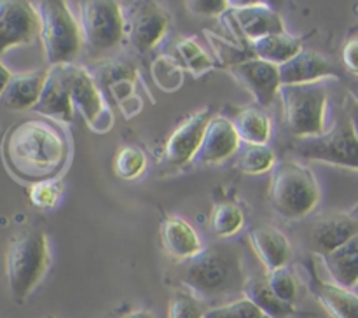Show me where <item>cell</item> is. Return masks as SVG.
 Listing matches in <instances>:
<instances>
[{
	"label": "cell",
	"mask_w": 358,
	"mask_h": 318,
	"mask_svg": "<svg viewBox=\"0 0 358 318\" xmlns=\"http://www.w3.org/2000/svg\"><path fill=\"white\" fill-rule=\"evenodd\" d=\"M3 156L9 170L23 180H52L65 164L69 149L58 129L48 121H21L7 131Z\"/></svg>",
	"instance_id": "obj_1"
},
{
	"label": "cell",
	"mask_w": 358,
	"mask_h": 318,
	"mask_svg": "<svg viewBox=\"0 0 358 318\" xmlns=\"http://www.w3.org/2000/svg\"><path fill=\"white\" fill-rule=\"evenodd\" d=\"M180 282L199 299H220L243 292L248 280L238 247L213 243L182 264Z\"/></svg>",
	"instance_id": "obj_2"
},
{
	"label": "cell",
	"mask_w": 358,
	"mask_h": 318,
	"mask_svg": "<svg viewBox=\"0 0 358 318\" xmlns=\"http://www.w3.org/2000/svg\"><path fill=\"white\" fill-rule=\"evenodd\" d=\"M268 198L273 210L282 217L303 219L317 208L320 185L306 164L283 161L273 171Z\"/></svg>",
	"instance_id": "obj_3"
},
{
	"label": "cell",
	"mask_w": 358,
	"mask_h": 318,
	"mask_svg": "<svg viewBox=\"0 0 358 318\" xmlns=\"http://www.w3.org/2000/svg\"><path fill=\"white\" fill-rule=\"evenodd\" d=\"M49 268V241L45 233L24 231L10 240L6 255V273L10 296L23 303L44 278Z\"/></svg>",
	"instance_id": "obj_4"
},
{
	"label": "cell",
	"mask_w": 358,
	"mask_h": 318,
	"mask_svg": "<svg viewBox=\"0 0 358 318\" xmlns=\"http://www.w3.org/2000/svg\"><path fill=\"white\" fill-rule=\"evenodd\" d=\"M41 16V38L49 66L72 65L83 45V30L65 2L35 3Z\"/></svg>",
	"instance_id": "obj_5"
},
{
	"label": "cell",
	"mask_w": 358,
	"mask_h": 318,
	"mask_svg": "<svg viewBox=\"0 0 358 318\" xmlns=\"http://www.w3.org/2000/svg\"><path fill=\"white\" fill-rule=\"evenodd\" d=\"M285 122L299 138L324 135L327 93L318 82L285 84L280 87Z\"/></svg>",
	"instance_id": "obj_6"
},
{
	"label": "cell",
	"mask_w": 358,
	"mask_h": 318,
	"mask_svg": "<svg viewBox=\"0 0 358 318\" xmlns=\"http://www.w3.org/2000/svg\"><path fill=\"white\" fill-rule=\"evenodd\" d=\"M297 150L306 159L324 161L358 170V138L348 115L338 119L331 131L311 138H299Z\"/></svg>",
	"instance_id": "obj_7"
},
{
	"label": "cell",
	"mask_w": 358,
	"mask_h": 318,
	"mask_svg": "<svg viewBox=\"0 0 358 318\" xmlns=\"http://www.w3.org/2000/svg\"><path fill=\"white\" fill-rule=\"evenodd\" d=\"M80 30L87 44L98 51L115 48L126 34L124 10L112 0H87L80 3Z\"/></svg>",
	"instance_id": "obj_8"
},
{
	"label": "cell",
	"mask_w": 358,
	"mask_h": 318,
	"mask_svg": "<svg viewBox=\"0 0 358 318\" xmlns=\"http://www.w3.org/2000/svg\"><path fill=\"white\" fill-rule=\"evenodd\" d=\"M231 9L227 10V27L233 35H236L238 42L259 41L268 35L285 34V24L282 16L275 9L268 7L266 3H236L231 2Z\"/></svg>",
	"instance_id": "obj_9"
},
{
	"label": "cell",
	"mask_w": 358,
	"mask_h": 318,
	"mask_svg": "<svg viewBox=\"0 0 358 318\" xmlns=\"http://www.w3.org/2000/svg\"><path fill=\"white\" fill-rule=\"evenodd\" d=\"M41 37V16L35 3L3 0L0 3V51L31 44Z\"/></svg>",
	"instance_id": "obj_10"
},
{
	"label": "cell",
	"mask_w": 358,
	"mask_h": 318,
	"mask_svg": "<svg viewBox=\"0 0 358 318\" xmlns=\"http://www.w3.org/2000/svg\"><path fill=\"white\" fill-rule=\"evenodd\" d=\"M72 103L94 133H107L114 126V114L105 101L94 77L83 66L72 70Z\"/></svg>",
	"instance_id": "obj_11"
},
{
	"label": "cell",
	"mask_w": 358,
	"mask_h": 318,
	"mask_svg": "<svg viewBox=\"0 0 358 318\" xmlns=\"http://www.w3.org/2000/svg\"><path fill=\"white\" fill-rule=\"evenodd\" d=\"M126 35L140 52H147L166 35L170 17L154 2H133L126 9Z\"/></svg>",
	"instance_id": "obj_12"
},
{
	"label": "cell",
	"mask_w": 358,
	"mask_h": 318,
	"mask_svg": "<svg viewBox=\"0 0 358 318\" xmlns=\"http://www.w3.org/2000/svg\"><path fill=\"white\" fill-rule=\"evenodd\" d=\"M72 65H55L48 68L41 100L34 110L51 119L70 122L73 117L72 103Z\"/></svg>",
	"instance_id": "obj_13"
},
{
	"label": "cell",
	"mask_w": 358,
	"mask_h": 318,
	"mask_svg": "<svg viewBox=\"0 0 358 318\" xmlns=\"http://www.w3.org/2000/svg\"><path fill=\"white\" fill-rule=\"evenodd\" d=\"M231 75L255 98L257 105L266 107L273 101L276 93H280V66L264 59L252 58L229 70Z\"/></svg>",
	"instance_id": "obj_14"
},
{
	"label": "cell",
	"mask_w": 358,
	"mask_h": 318,
	"mask_svg": "<svg viewBox=\"0 0 358 318\" xmlns=\"http://www.w3.org/2000/svg\"><path fill=\"white\" fill-rule=\"evenodd\" d=\"M212 119V110L203 108V110L192 114L187 121L182 122L171 133L166 147H164V157H166L168 163L182 166L189 161H194V156L198 154L199 147H201L203 136H205V131Z\"/></svg>",
	"instance_id": "obj_15"
},
{
	"label": "cell",
	"mask_w": 358,
	"mask_h": 318,
	"mask_svg": "<svg viewBox=\"0 0 358 318\" xmlns=\"http://www.w3.org/2000/svg\"><path fill=\"white\" fill-rule=\"evenodd\" d=\"M101 82L128 119L142 110V98L136 91V70L126 62H107L101 66Z\"/></svg>",
	"instance_id": "obj_16"
},
{
	"label": "cell",
	"mask_w": 358,
	"mask_h": 318,
	"mask_svg": "<svg viewBox=\"0 0 358 318\" xmlns=\"http://www.w3.org/2000/svg\"><path fill=\"white\" fill-rule=\"evenodd\" d=\"M358 233V222L352 213H327L313 222L310 229V245L322 257L332 254Z\"/></svg>",
	"instance_id": "obj_17"
},
{
	"label": "cell",
	"mask_w": 358,
	"mask_h": 318,
	"mask_svg": "<svg viewBox=\"0 0 358 318\" xmlns=\"http://www.w3.org/2000/svg\"><path fill=\"white\" fill-rule=\"evenodd\" d=\"M240 145V135L233 121L213 115L203 136L201 147L194 156V163H220L233 156Z\"/></svg>",
	"instance_id": "obj_18"
},
{
	"label": "cell",
	"mask_w": 358,
	"mask_h": 318,
	"mask_svg": "<svg viewBox=\"0 0 358 318\" xmlns=\"http://www.w3.org/2000/svg\"><path fill=\"white\" fill-rule=\"evenodd\" d=\"M48 70H30L14 73L6 87L0 91V100L9 110H28L35 108L44 89Z\"/></svg>",
	"instance_id": "obj_19"
},
{
	"label": "cell",
	"mask_w": 358,
	"mask_h": 318,
	"mask_svg": "<svg viewBox=\"0 0 358 318\" xmlns=\"http://www.w3.org/2000/svg\"><path fill=\"white\" fill-rule=\"evenodd\" d=\"M334 75L331 63L313 49H303L290 62L280 66V80L285 84H315Z\"/></svg>",
	"instance_id": "obj_20"
},
{
	"label": "cell",
	"mask_w": 358,
	"mask_h": 318,
	"mask_svg": "<svg viewBox=\"0 0 358 318\" xmlns=\"http://www.w3.org/2000/svg\"><path fill=\"white\" fill-rule=\"evenodd\" d=\"M248 240L268 271L287 266L290 259V243L282 231L273 226H259L250 231Z\"/></svg>",
	"instance_id": "obj_21"
},
{
	"label": "cell",
	"mask_w": 358,
	"mask_h": 318,
	"mask_svg": "<svg viewBox=\"0 0 358 318\" xmlns=\"http://www.w3.org/2000/svg\"><path fill=\"white\" fill-rule=\"evenodd\" d=\"M161 241L171 257L189 261L203 250L199 236L191 224L178 217H168L161 224Z\"/></svg>",
	"instance_id": "obj_22"
},
{
	"label": "cell",
	"mask_w": 358,
	"mask_h": 318,
	"mask_svg": "<svg viewBox=\"0 0 358 318\" xmlns=\"http://www.w3.org/2000/svg\"><path fill=\"white\" fill-rule=\"evenodd\" d=\"M313 294L332 318H358V296L352 289L334 282H318Z\"/></svg>",
	"instance_id": "obj_23"
},
{
	"label": "cell",
	"mask_w": 358,
	"mask_h": 318,
	"mask_svg": "<svg viewBox=\"0 0 358 318\" xmlns=\"http://www.w3.org/2000/svg\"><path fill=\"white\" fill-rule=\"evenodd\" d=\"M324 262L331 273L332 282L353 289L358 283V233L338 250L325 255Z\"/></svg>",
	"instance_id": "obj_24"
},
{
	"label": "cell",
	"mask_w": 358,
	"mask_h": 318,
	"mask_svg": "<svg viewBox=\"0 0 358 318\" xmlns=\"http://www.w3.org/2000/svg\"><path fill=\"white\" fill-rule=\"evenodd\" d=\"M243 297H247L252 304L257 306V310L266 318H290L294 315V304L285 303L280 299L273 289L269 287L266 278L248 280L243 289Z\"/></svg>",
	"instance_id": "obj_25"
},
{
	"label": "cell",
	"mask_w": 358,
	"mask_h": 318,
	"mask_svg": "<svg viewBox=\"0 0 358 318\" xmlns=\"http://www.w3.org/2000/svg\"><path fill=\"white\" fill-rule=\"evenodd\" d=\"M250 45L255 58L264 59V62L273 63L276 66L285 65L287 62H290L294 56L303 51L299 38L292 37L287 31L285 34L268 35V37L252 42Z\"/></svg>",
	"instance_id": "obj_26"
},
{
	"label": "cell",
	"mask_w": 358,
	"mask_h": 318,
	"mask_svg": "<svg viewBox=\"0 0 358 318\" xmlns=\"http://www.w3.org/2000/svg\"><path fill=\"white\" fill-rule=\"evenodd\" d=\"M240 140L248 145H268L271 138V121L259 107H245L238 110L233 121Z\"/></svg>",
	"instance_id": "obj_27"
},
{
	"label": "cell",
	"mask_w": 358,
	"mask_h": 318,
	"mask_svg": "<svg viewBox=\"0 0 358 318\" xmlns=\"http://www.w3.org/2000/svg\"><path fill=\"white\" fill-rule=\"evenodd\" d=\"M205 35L210 48H212L213 55H215L217 62L222 63V65L227 66L229 70L233 68V66L240 65V63L247 62V59L255 58L254 51L248 49V45H241L240 42H231L210 30H205Z\"/></svg>",
	"instance_id": "obj_28"
},
{
	"label": "cell",
	"mask_w": 358,
	"mask_h": 318,
	"mask_svg": "<svg viewBox=\"0 0 358 318\" xmlns=\"http://www.w3.org/2000/svg\"><path fill=\"white\" fill-rule=\"evenodd\" d=\"M175 49H177V55L180 58V65H184L194 77L205 75L206 72L213 68V59L194 38H180Z\"/></svg>",
	"instance_id": "obj_29"
},
{
	"label": "cell",
	"mask_w": 358,
	"mask_h": 318,
	"mask_svg": "<svg viewBox=\"0 0 358 318\" xmlns=\"http://www.w3.org/2000/svg\"><path fill=\"white\" fill-rule=\"evenodd\" d=\"M212 229L217 236L229 238L236 234L243 227L245 215L241 208L234 203H219L212 212Z\"/></svg>",
	"instance_id": "obj_30"
},
{
	"label": "cell",
	"mask_w": 358,
	"mask_h": 318,
	"mask_svg": "<svg viewBox=\"0 0 358 318\" xmlns=\"http://www.w3.org/2000/svg\"><path fill=\"white\" fill-rule=\"evenodd\" d=\"M150 73H152V79L157 84V87H161L166 93H175L184 84L182 65L166 55H161L154 59Z\"/></svg>",
	"instance_id": "obj_31"
},
{
	"label": "cell",
	"mask_w": 358,
	"mask_h": 318,
	"mask_svg": "<svg viewBox=\"0 0 358 318\" xmlns=\"http://www.w3.org/2000/svg\"><path fill=\"white\" fill-rule=\"evenodd\" d=\"M276 156L269 145H248L238 157L236 168L245 175H262L275 166Z\"/></svg>",
	"instance_id": "obj_32"
},
{
	"label": "cell",
	"mask_w": 358,
	"mask_h": 318,
	"mask_svg": "<svg viewBox=\"0 0 358 318\" xmlns=\"http://www.w3.org/2000/svg\"><path fill=\"white\" fill-rule=\"evenodd\" d=\"M206 311L203 299L191 290H173L168 301V318H205Z\"/></svg>",
	"instance_id": "obj_33"
},
{
	"label": "cell",
	"mask_w": 358,
	"mask_h": 318,
	"mask_svg": "<svg viewBox=\"0 0 358 318\" xmlns=\"http://www.w3.org/2000/svg\"><path fill=\"white\" fill-rule=\"evenodd\" d=\"M147 166L145 154L131 145L121 147L114 157V171L119 178L133 180L143 173Z\"/></svg>",
	"instance_id": "obj_34"
},
{
	"label": "cell",
	"mask_w": 358,
	"mask_h": 318,
	"mask_svg": "<svg viewBox=\"0 0 358 318\" xmlns=\"http://www.w3.org/2000/svg\"><path fill=\"white\" fill-rule=\"evenodd\" d=\"M269 287L273 289V292L280 297L285 303L294 304L297 299V280L296 275L292 273V269L283 266V268L275 269V271H269L268 276Z\"/></svg>",
	"instance_id": "obj_35"
},
{
	"label": "cell",
	"mask_w": 358,
	"mask_h": 318,
	"mask_svg": "<svg viewBox=\"0 0 358 318\" xmlns=\"http://www.w3.org/2000/svg\"><path fill=\"white\" fill-rule=\"evenodd\" d=\"M205 318H266L255 304H252L247 297L233 301V303L215 306L206 311Z\"/></svg>",
	"instance_id": "obj_36"
},
{
	"label": "cell",
	"mask_w": 358,
	"mask_h": 318,
	"mask_svg": "<svg viewBox=\"0 0 358 318\" xmlns=\"http://www.w3.org/2000/svg\"><path fill=\"white\" fill-rule=\"evenodd\" d=\"M62 192V182L52 178V180L37 182V184L31 185L30 199L34 203V206H38V208H51V206H55L59 201Z\"/></svg>",
	"instance_id": "obj_37"
},
{
	"label": "cell",
	"mask_w": 358,
	"mask_h": 318,
	"mask_svg": "<svg viewBox=\"0 0 358 318\" xmlns=\"http://www.w3.org/2000/svg\"><path fill=\"white\" fill-rule=\"evenodd\" d=\"M185 6L191 13L203 14V16H222L231 9V2L227 0H191Z\"/></svg>",
	"instance_id": "obj_38"
},
{
	"label": "cell",
	"mask_w": 358,
	"mask_h": 318,
	"mask_svg": "<svg viewBox=\"0 0 358 318\" xmlns=\"http://www.w3.org/2000/svg\"><path fill=\"white\" fill-rule=\"evenodd\" d=\"M343 62H345L346 68L358 77V37L350 38L346 42L345 49H343Z\"/></svg>",
	"instance_id": "obj_39"
},
{
	"label": "cell",
	"mask_w": 358,
	"mask_h": 318,
	"mask_svg": "<svg viewBox=\"0 0 358 318\" xmlns=\"http://www.w3.org/2000/svg\"><path fill=\"white\" fill-rule=\"evenodd\" d=\"M346 115H348L350 122L353 126V131H355L358 138V103L353 98H348V101H346Z\"/></svg>",
	"instance_id": "obj_40"
},
{
	"label": "cell",
	"mask_w": 358,
	"mask_h": 318,
	"mask_svg": "<svg viewBox=\"0 0 358 318\" xmlns=\"http://www.w3.org/2000/svg\"><path fill=\"white\" fill-rule=\"evenodd\" d=\"M121 318H154V313L149 310H135V311H129V313L122 315Z\"/></svg>",
	"instance_id": "obj_41"
},
{
	"label": "cell",
	"mask_w": 358,
	"mask_h": 318,
	"mask_svg": "<svg viewBox=\"0 0 358 318\" xmlns=\"http://www.w3.org/2000/svg\"><path fill=\"white\" fill-rule=\"evenodd\" d=\"M0 70H2V84H0V91H2L3 87H6L7 84H9V80L13 79L14 73L9 72V68H7V66H6V63H0Z\"/></svg>",
	"instance_id": "obj_42"
},
{
	"label": "cell",
	"mask_w": 358,
	"mask_h": 318,
	"mask_svg": "<svg viewBox=\"0 0 358 318\" xmlns=\"http://www.w3.org/2000/svg\"><path fill=\"white\" fill-rule=\"evenodd\" d=\"M350 98H353V100L358 103V79L353 80V82H350Z\"/></svg>",
	"instance_id": "obj_43"
},
{
	"label": "cell",
	"mask_w": 358,
	"mask_h": 318,
	"mask_svg": "<svg viewBox=\"0 0 358 318\" xmlns=\"http://www.w3.org/2000/svg\"><path fill=\"white\" fill-rule=\"evenodd\" d=\"M350 213H352V217H353V219H355L357 222H358V203H357V205H355V208H353L352 212H350Z\"/></svg>",
	"instance_id": "obj_44"
},
{
	"label": "cell",
	"mask_w": 358,
	"mask_h": 318,
	"mask_svg": "<svg viewBox=\"0 0 358 318\" xmlns=\"http://www.w3.org/2000/svg\"><path fill=\"white\" fill-rule=\"evenodd\" d=\"M352 290H353V292H355V294H357V296H358V283H357V285H355V287H353V289H352Z\"/></svg>",
	"instance_id": "obj_45"
}]
</instances>
